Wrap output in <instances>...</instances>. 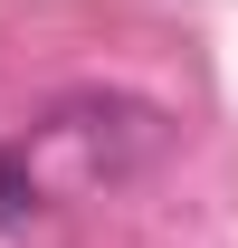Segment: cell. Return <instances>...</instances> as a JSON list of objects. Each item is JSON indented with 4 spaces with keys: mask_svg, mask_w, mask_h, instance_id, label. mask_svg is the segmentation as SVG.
<instances>
[{
    "mask_svg": "<svg viewBox=\"0 0 238 248\" xmlns=\"http://www.w3.org/2000/svg\"><path fill=\"white\" fill-rule=\"evenodd\" d=\"M162 143H172V124L143 95H115V86L58 95L48 124H38V153H58L76 182H134L143 162H162Z\"/></svg>",
    "mask_w": 238,
    "mask_h": 248,
    "instance_id": "1",
    "label": "cell"
},
{
    "mask_svg": "<svg viewBox=\"0 0 238 248\" xmlns=\"http://www.w3.org/2000/svg\"><path fill=\"white\" fill-rule=\"evenodd\" d=\"M38 210H48L38 201V162H29V143H10L0 153V229H29Z\"/></svg>",
    "mask_w": 238,
    "mask_h": 248,
    "instance_id": "2",
    "label": "cell"
}]
</instances>
